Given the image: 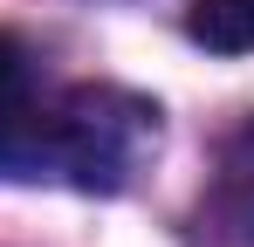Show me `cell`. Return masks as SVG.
Here are the masks:
<instances>
[{
	"mask_svg": "<svg viewBox=\"0 0 254 247\" xmlns=\"http://www.w3.org/2000/svg\"><path fill=\"white\" fill-rule=\"evenodd\" d=\"M158 151V110L117 82H76L48 103V172L83 192H124Z\"/></svg>",
	"mask_w": 254,
	"mask_h": 247,
	"instance_id": "cell-1",
	"label": "cell"
},
{
	"mask_svg": "<svg viewBox=\"0 0 254 247\" xmlns=\"http://www.w3.org/2000/svg\"><path fill=\"white\" fill-rule=\"evenodd\" d=\"M48 172V103L35 89V55L21 35H0V179Z\"/></svg>",
	"mask_w": 254,
	"mask_h": 247,
	"instance_id": "cell-2",
	"label": "cell"
},
{
	"mask_svg": "<svg viewBox=\"0 0 254 247\" xmlns=\"http://www.w3.org/2000/svg\"><path fill=\"white\" fill-rule=\"evenodd\" d=\"M206 227L227 247H254V117L220 151V172H213V192H206Z\"/></svg>",
	"mask_w": 254,
	"mask_h": 247,
	"instance_id": "cell-3",
	"label": "cell"
},
{
	"mask_svg": "<svg viewBox=\"0 0 254 247\" xmlns=\"http://www.w3.org/2000/svg\"><path fill=\"white\" fill-rule=\"evenodd\" d=\"M186 35L213 55H248L254 48V0H192Z\"/></svg>",
	"mask_w": 254,
	"mask_h": 247,
	"instance_id": "cell-4",
	"label": "cell"
}]
</instances>
